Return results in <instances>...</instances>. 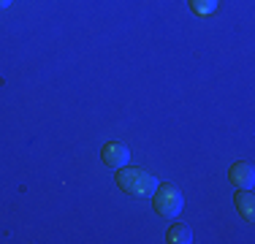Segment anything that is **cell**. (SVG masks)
Instances as JSON below:
<instances>
[{
    "instance_id": "1",
    "label": "cell",
    "mask_w": 255,
    "mask_h": 244,
    "mask_svg": "<svg viewBox=\"0 0 255 244\" xmlns=\"http://www.w3.org/2000/svg\"><path fill=\"white\" fill-rule=\"evenodd\" d=\"M117 171H120V174H117L120 190L136 195V198H152V193L157 190V185H160V179H157L155 174H149V171H144V168L123 166Z\"/></svg>"
},
{
    "instance_id": "2",
    "label": "cell",
    "mask_w": 255,
    "mask_h": 244,
    "mask_svg": "<svg viewBox=\"0 0 255 244\" xmlns=\"http://www.w3.org/2000/svg\"><path fill=\"white\" fill-rule=\"evenodd\" d=\"M152 204H155V212L160 217L174 220V217H179L182 204H185V201H182L179 187L168 185V182H160V185H157V190L152 193Z\"/></svg>"
},
{
    "instance_id": "3",
    "label": "cell",
    "mask_w": 255,
    "mask_h": 244,
    "mask_svg": "<svg viewBox=\"0 0 255 244\" xmlns=\"http://www.w3.org/2000/svg\"><path fill=\"white\" fill-rule=\"evenodd\" d=\"M101 160H103V166L106 168H123L130 163V149H128L125 144H120V141H106L101 146Z\"/></svg>"
},
{
    "instance_id": "4",
    "label": "cell",
    "mask_w": 255,
    "mask_h": 244,
    "mask_svg": "<svg viewBox=\"0 0 255 244\" xmlns=\"http://www.w3.org/2000/svg\"><path fill=\"white\" fill-rule=\"evenodd\" d=\"M228 179H231V185H234L236 190H250L253 182H255V168H253V163H247V160L234 163V166H231V171H228Z\"/></svg>"
},
{
    "instance_id": "5",
    "label": "cell",
    "mask_w": 255,
    "mask_h": 244,
    "mask_svg": "<svg viewBox=\"0 0 255 244\" xmlns=\"http://www.w3.org/2000/svg\"><path fill=\"white\" fill-rule=\"evenodd\" d=\"M234 206H236V212H239L245 220H253V215H255V198H253L250 190H236Z\"/></svg>"
},
{
    "instance_id": "6",
    "label": "cell",
    "mask_w": 255,
    "mask_h": 244,
    "mask_svg": "<svg viewBox=\"0 0 255 244\" xmlns=\"http://www.w3.org/2000/svg\"><path fill=\"white\" fill-rule=\"evenodd\" d=\"M166 242L168 244H193V242H196V236H193V231L187 228V225L174 223L171 228H168V234H166Z\"/></svg>"
},
{
    "instance_id": "7",
    "label": "cell",
    "mask_w": 255,
    "mask_h": 244,
    "mask_svg": "<svg viewBox=\"0 0 255 244\" xmlns=\"http://www.w3.org/2000/svg\"><path fill=\"white\" fill-rule=\"evenodd\" d=\"M187 3H190V11H193V14L206 16V14H212V11L220 5V0H187Z\"/></svg>"
},
{
    "instance_id": "8",
    "label": "cell",
    "mask_w": 255,
    "mask_h": 244,
    "mask_svg": "<svg viewBox=\"0 0 255 244\" xmlns=\"http://www.w3.org/2000/svg\"><path fill=\"white\" fill-rule=\"evenodd\" d=\"M11 5V0H0V8H8Z\"/></svg>"
}]
</instances>
